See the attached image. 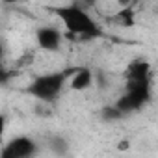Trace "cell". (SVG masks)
I'll return each instance as SVG.
<instances>
[{"instance_id": "6da1fadb", "label": "cell", "mask_w": 158, "mask_h": 158, "mask_svg": "<svg viewBox=\"0 0 158 158\" xmlns=\"http://www.w3.org/2000/svg\"><path fill=\"white\" fill-rule=\"evenodd\" d=\"M52 13L61 21V24L67 28L69 34L82 41H91L102 35L101 26L95 23V19L82 8V6H58L52 10Z\"/></svg>"}, {"instance_id": "7a4b0ae2", "label": "cell", "mask_w": 158, "mask_h": 158, "mask_svg": "<svg viewBox=\"0 0 158 158\" xmlns=\"http://www.w3.org/2000/svg\"><path fill=\"white\" fill-rule=\"evenodd\" d=\"M74 67L71 69H65V71H54V73H47V74H41L37 78L28 84L26 88V93L32 95L34 99L37 101H43V102H52L54 99H58V95L61 93V89L65 88L69 76L73 74Z\"/></svg>"}, {"instance_id": "3957f363", "label": "cell", "mask_w": 158, "mask_h": 158, "mask_svg": "<svg viewBox=\"0 0 158 158\" xmlns=\"http://www.w3.org/2000/svg\"><path fill=\"white\" fill-rule=\"evenodd\" d=\"M151 99V80L147 82H127V91L117 99L115 108L125 115L138 112Z\"/></svg>"}, {"instance_id": "277c9868", "label": "cell", "mask_w": 158, "mask_h": 158, "mask_svg": "<svg viewBox=\"0 0 158 158\" xmlns=\"http://www.w3.org/2000/svg\"><path fill=\"white\" fill-rule=\"evenodd\" d=\"M37 152V143L28 136H15L0 149L2 158H30Z\"/></svg>"}, {"instance_id": "5b68a950", "label": "cell", "mask_w": 158, "mask_h": 158, "mask_svg": "<svg viewBox=\"0 0 158 158\" xmlns=\"http://www.w3.org/2000/svg\"><path fill=\"white\" fill-rule=\"evenodd\" d=\"M35 41L39 45L41 50H47V52H58L60 47H61V41H63V35L58 28L54 26H41L37 32H35Z\"/></svg>"}, {"instance_id": "8992f818", "label": "cell", "mask_w": 158, "mask_h": 158, "mask_svg": "<svg viewBox=\"0 0 158 158\" xmlns=\"http://www.w3.org/2000/svg\"><path fill=\"white\" fill-rule=\"evenodd\" d=\"M69 82H71L69 84L71 89H74V91H84V89L91 88V84H93V73L88 67H74L73 74L69 76Z\"/></svg>"}, {"instance_id": "52a82bcc", "label": "cell", "mask_w": 158, "mask_h": 158, "mask_svg": "<svg viewBox=\"0 0 158 158\" xmlns=\"http://www.w3.org/2000/svg\"><path fill=\"white\" fill-rule=\"evenodd\" d=\"M149 73H151L149 63L143 60H138V61L130 63L127 69V82H147V80H151Z\"/></svg>"}, {"instance_id": "ba28073f", "label": "cell", "mask_w": 158, "mask_h": 158, "mask_svg": "<svg viewBox=\"0 0 158 158\" xmlns=\"http://www.w3.org/2000/svg\"><path fill=\"white\" fill-rule=\"evenodd\" d=\"M101 117H102L104 121H117V119L125 117V114L119 112V110L115 108V104H114V106H106V108L101 112Z\"/></svg>"}, {"instance_id": "9c48e42d", "label": "cell", "mask_w": 158, "mask_h": 158, "mask_svg": "<svg viewBox=\"0 0 158 158\" xmlns=\"http://www.w3.org/2000/svg\"><path fill=\"white\" fill-rule=\"evenodd\" d=\"M6 123H8L6 115H4V114H0V138H2L4 132H6Z\"/></svg>"}, {"instance_id": "30bf717a", "label": "cell", "mask_w": 158, "mask_h": 158, "mask_svg": "<svg viewBox=\"0 0 158 158\" xmlns=\"http://www.w3.org/2000/svg\"><path fill=\"white\" fill-rule=\"evenodd\" d=\"M4 52H6V47H4V43H2V41H0V60H2Z\"/></svg>"}, {"instance_id": "8fae6325", "label": "cell", "mask_w": 158, "mask_h": 158, "mask_svg": "<svg viewBox=\"0 0 158 158\" xmlns=\"http://www.w3.org/2000/svg\"><path fill=\"white\" fill-rule=\"evenodd\" d=\"M6 4H17V2H24V0H4Z\"/></svg>"}]
</instances>
